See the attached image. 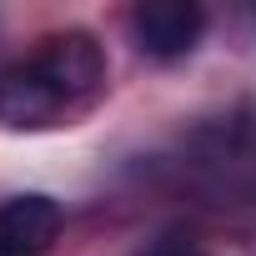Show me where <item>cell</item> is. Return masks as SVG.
<instances>
[{
    "mask_svg": "<svg viewBox=\"0 0 256 256\" xmlns=\"http://www.w3.org/2000/svg\"><path fill=\"white\" fill-rule=\"evenodd\" d=\"M136 256H211V251H206V241H201L196 231H186V226H166V231H156Z\"/></svg>",
    "mask_w": 256,
    "mask_h": 256,
    "instance_id": "cell-4",
    "label": "cell"
},
{
    "mask_svg": "<svg viewBox=\"0 0 256 256\" xmlns=\"http://www.w3.org/2000/svg\"><path fill=\"white\" fill-rule=\"evenodd\" d=\"M206 10L196 0H141L131 6V40L151 60H181L201 46Z\"/></svg>",
    "mask_w": 256,
    "mask_h": 256,
    "instance_id": "cell-2",
    "label": "cell"
},
{
    "mask_svg": "<svg viewBox=\"0 0 256 256\" xmlns=\"http://www.w3.org/2000/svg\"><path fill=\"white\" fill-rule=\"evenodd\" d=\"M60 226H66L60 201L40 191H20L0 201V241H6L10 256H46L60 241Z\"/></svg>",
    "mask_w": 256,
    "mask_h": 256,
    "instance_id": "cell-3",
    "label": "cell"
},
{
    "mask_svg": "<svg viewBox=\"0 0 256 256\" xmlns=\"http://www.w3.org/2000/svg\"><path fill=\"white\" fill-rule=\"evenodd\" d=\"M0 256H10V251H6V241H0Z\"/></svg>",
    "mask_w": 256,
    "mask_h": 256,
    "instance_id": "cell-5",
    "label": "cell"
},
{
    "mask_svg": "<svg viewBox=\"0 0 256 256\" xmlns=\"http://www.w3.org/2000/svg\"><path fill=\"white\" fill-rule=\"evenodd\" d=\"M106 76L110 60L90 30H50L40 36V46L0 66V126L6 131L70 126L106 96Z\"/></svg>",
    "mask_w": 256,
    "mask_h": 256,
    "instance_id": "cell-1",
    "label": "cell"
}]
</instances>
